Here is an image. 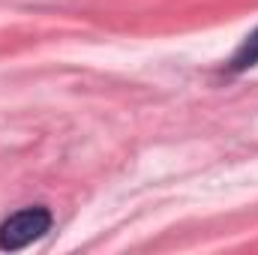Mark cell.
I'll list each match as a JSON object with an SVG mask.
<instances>
[{
  "label": "cell",
  "mask_w": 258,
  "mask_h": 255,
  "mask_svg": "<svg viewBox=\"0 0 258 255\" xmlns=\"http://www.w3.org/2000/svg\"><path fill=\"white\" fill-rule=\"evenodd\" d=\"M51 210L36 204V207H24L18 213H12L3 225H0V249L3 252H18L30 243H36L39 237H45L51 231Z\"/></svg>",
  "instance_id": "6da1fadb"
},
{
  "label": "cell",
  "mask_w": 258,
  "mask_h": 255,
  "mask_svg": "<svg viewBox=\"0 0 258 255\" xmlns=\"http://www.w3.org/2000/svg\"><path fill=\"white\" fill-rule=\"evenodd\" d=\"M252 66H258V27L237 45V51L231 54L228 72H246V69H252Z\"/></svg>",
  "instance_id": "7a4b0ae2"
}]
</instances>
